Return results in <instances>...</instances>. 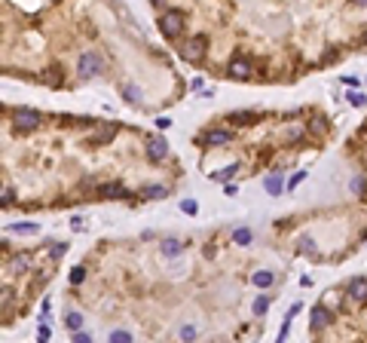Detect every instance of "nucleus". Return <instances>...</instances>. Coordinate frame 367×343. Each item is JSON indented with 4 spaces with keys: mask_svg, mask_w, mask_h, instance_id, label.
<instances>
[{
    "mask_svg": "<svg viewBox=\"0 0 367 343\" xmlns=\"http://www.w3.org/2000/svg\"><path fill=\"white\" fill-rule=\"evenodd\" d=\"M12 233H21V236H31V233H37V224H31V221H21V224H12Z\"/></svg>",
    "mask_w": 367,
    "mask_h": 343,
    "instance_id": "a211bd4d",
    "label": "nucleus"
},
{
    "mask_svg": "<svg viewBox=\"0 0 367 343\" xmlns=\"http://www.w3.org/2000/svg\"><path fill=\"white\" fill-rule=\"evenodd\" d=\"M349 101H352L355 107H364V104H367V98L361 95V92H349Z\"/></svg>",
    "mask_w": 367,
    "mask_h": 343,
    "instance_id": "a878e982",
    "label": "nucleus"
},
{
    "mask_svg": "<svg viewBox=\"0 0 367 343\" xmlns=\"http://www.w3.org/2000/svg\"><path fill=\"white\" fill-rule=\"evenodd\" d=\"M263 187H266V193H273V196H279V193L285 190V181H282V175L276 172V175H266V181H263Z\"/></svg>",
    "mask_w": 367,
    "mask_h": 343,
    "instance_id": "0eeeda50",
    "label": "nucleus"
},
{
    "mask_svg": "<svg viewBox=\"0 0 367 343\" xmlns=\"http://www.w3.org/2000/svg\"><path fill=\"white\" fill-rule=\"evenodd\" d=\"M98 193H101V196H110V199H126V196H129L126 187H119V184H104Z\"/></svg>",
    "mask_w": 367,
    "mask_h": 343,
    "instance_id": "9d476101",
    "label": "nucleus"
},
{
    "mask_svg": "<svg viewBox=\"0 0 367 343\" xmlns=\"http://www.w3.org/2000/svg\"><path fill=\"white\" fill-rule=\"evenodd\" d=\"M303 178H306V172H294V175H291V181H288V190H294Z\"/></svg>",
    "mask_w": 367,
    "mask_h": 343,
    "instance_id": "bb28decb",
    "label": "nucleus"
},
{
    "mask_svg": "<svg viewBox=\"0 0 367 343\" xmlns=\"http://www.w3.org/2000/svg\"><path fill=\"white\" fill-rule=\"evenodd\" d=\"M352 190H358V193H361V190H364V181H361V178H355V181H352Z\"/></svg>",
    "mask_w": 367,
    "mask_h": 343,
    "instance_id": "473e14b6",
    "label": "nucleus"
},
{
    "mask_svg": "<svg viewBox=\"0 0 367 343\" xmlns=\"http://www.w3.org/2000/svg\"><path fill=\"white\" fill-rule=\"evenodd\" d=\"M230 138H233V135H230L227 129H214V132H205L202 141H205V144H227Z\"/></svg>",
    "mask_w": 367,
    "mask_h": 343,
    "instance_id": "1a4fd4ad",
    "label": "nucleus"
},
{
    "mask_svg": "<svg viewBox=\"0 0 367 343\" xmlns=\"http://www.w3.org/2000/svg\"><path fill=\"white\" fill-rule=\"evenodd\" d=\"M126 98H129V101H138V98H141V89H132V86H126Z\"/></svg>",
    "mask_w": 367,
    "mask_h": 343,
    "instance_id": "cd10ccee",
    "label": "nucleus"
},
{
    "mask_svg": "<svg viewBox=\"0 0 367 343\" xmlns=\"http://www.w3.org/2000/svg\"><path fill=\"white\" fill-rule=\"evenodd\" d=\"M12 126H18V129H37L40 126V113L37 110H28V107H15L12 110Z\"/></svg>",
    "mask_w": 367,
    "mask_h": 343,
    "instance_id": "7ed1b4c3",
    "label": "nucleus"
},
{
    "mask_svg": "<svg viewBox=\"0 0 367 343\" xmlns=\"http://www.w3.org/2000/svg\"><path fill=\"white\" fill-rule=\"evenodd\" d=\"M328 322H331V313H328L325 307H315V310H312V325H315V328H325Z\"/></svg>",
    "mask_w": 367,
    "mask_h": 343,
    "instance_id": "f8f14e48",
    "label": "nucleus"
},
{
    "mask_svg": "<svg viewBox=\"0 0 367 343\" xmlns=\"http://www.w3.org/2000/svg\"><path fill=\"white\" fill-rule=\"evenodd\" d=\"M236 172H239V166L233 163V166H227V169H221V172H214L211 178H214V181H230V178H233Z\"/></svg>",
    "mask_w": 367,
    "mask_h": 343,
    "instance_id": "f3484780",
    "label": "nucleus"
},
{
    "mask_svg": "<svg viewBox=\"0 0 367 343\" xmlns=\"http://www.w3.org/2000/svg\"><path fill=\"white\" fill-rule=\"evenodd\" d=\"M107 343H132V334H129V331H123V328H116V331H110Z\"/></svg>",
    "mask_w": 367,
    "mask_h": 343,
    "instance_id": "6ab92c4d",
    "label": "nucleus"
},
{
    "mask_svg": "<svg viewBox=\"0 0 367 343\" xmlns=\"http://www.w3.org/2000/svg\"><path fill=\"white\" fill-rule=\"evenodd\" d=\"M312 132H319V135L328 132V120H325V117H315V120H312Z\"/></svg>",
    "mask_w": 367,
    "mask_h": 343,
    "instance_id": "5701e85b",
    "label": "nucleus"
},
{
    "mask_svg": "<svg viewBox=\"0 0 367 343\" xmlns=\"http://www.w3.org/2000/svg\"><path fill=\"white\" fill-rule=\"evenodd\" d=\"M233 242H236V245H248V242H251V230H245V227H239V230L233 233Z\"/></svg>",
    "mask_w": 367,
    "mask_h": 343,
    "instance_id": "aec40b11",
    "label": "nucleus"
},
{
    "mask_svg": "<svg viewBox=\"0 0 367 343\" xmlns=\"http://www.w3.org/2000/svg\"><path fill=\"white\" fill-rule=\"evenodd\" d=\"M227 71H230V77H236V80H248V77H251V64H248L245 58H233V61L227 64Z\"/></svg>",
    "mask_w": 367,
    "mask_h": 343,
    "instance_id": "39448f33",
    "label": "nucleus"
},
{
    "mask_svg": "<svg viewBox=\"0 0 367 343\" xmlns=\"http://www.w3.org/2000/svg\"><path fill=\"white\" fill-rule=\"evenodd\" d=\"M67 328L80 334V328H83V316H80V313H67Z\"/></svg>",
    "mask_w": 367,
    "mask_h": 343,
    "instance_id": "412c9836",
    "label": "nucleus"
},
{
    "mask_svg": "<svg viewBox=\"0 0 367 343\" xmlns=\"http://www.w3.org/2000/svg\"><path fill=\"white\" fill-rule=\"evenodd\" d=\"M165 193H168V190H165V187H156V184H150V187H144V190H141V196H144V199H162Z\"/></svg>",
    "mask_w": 367,
    "mask_h": 343,
    "instance_id": "4468645a",
    "label": "nucleus"
},
{
    "mask_svg": "<svg viewBox=\"0 0 367 343\" xmlns=\"http://www.w3.org/2000/svg\"><path fill=\"white\" fill-rule=\"evenodd\" d=\"M28 267H31V261H28L25 255H18V258H12V261H9V270H12V273H25Z\"/></svg>",
    "mask_w": 367,
    "mask_h": 343,
    "instance_id": "dca6fc26",
    "label": "nucleus"
},
{
    "mask_svg": "<svg viewBox=\"0 0 367 343\" xmlns=\"http://www.w3.org/2000/svg\"><path fill=\"white\" fill-rule=\"evenodd\" d=\"M181 212H184V215H196V212H199V205H196L193 199H181Z\"/></svg>",
    "mask_w": 367,
    "mask_h": 343,
    "instance_id": "4be33fe9",
    "label": "nucleus"
},
{
    "mask_svg": "<svg viewBox=\"0 0 367 343\" xmlns=\"http://www.w3.org/2000/svg\"><path fill=\"white\" fill-rule=\"evenodd\" d=\"M273 282H276V276H273L270 270H260V273H254V285H257V288H270Z\"/></svg>",
    "mask_w": 367,
    "mask_h": 343,
    "instance_id": "ddd939ff",
    "label": "nucleus"
},
{
    "mask_svg": "<svg viewBox=\"0 0 367 343\" xmlns=\"http://www.w3.org/2000/svg\"><path fill=\"white\" fill-rule=\"evenodd\" d=\"M74 343H92L89 334H74Z\"/></svg>",
    "mask_w": 367,
    "mask_h": 343,
    "instance_id": "2f4dec72",
    "label": "nucleus"
},
{
    "mask_svg": "<svg viewBox=\"0 0 367 343\" xmlns=\"http://www.w3.org/2000/svg\"><path fill=\"white\" fill-rule=\"evenodd\" d=\"M159 248H162V255H165V258H178L184 245H181L178 239H162V242H159Z\"/></svg>",
    "mask_w": 367,
    "mask_h": 343,
    "instance_id": "9b49d317",
    "label": "nucleus"
},
{
    "mask_svg": "<svg viewBox=\"0 0 367 343\" xmlns=\"http://www.w3.org/2000/svg\"><path fill=\"white\" fill-rule=\"evenodd\" d=\"M147 153H150V159H165V153H168L165 138H150L147 141Z\"/></svg>",
    "mask_w": 367,
    "mask_h": 343,
    "instance_id": "423d86ee",
    "label": "nucleus"
},
{
    "mask_svg": "<svg viewBox=\"0 0 367 343\" xmlns=\"http://www.w3.org/2000/svg\"><path fill=\"white\" fill-rule=\"evenodd\" d=\"M193 334H196V331H193L190 325H187V328H181V337H184V340H193Z\"/></svg>",
    "mask_w": 367,
    "mask_h": 343,
    "instance_id": "c756f323",
    "label": "nucleus"
},
{
    "mask_svg": "<svg viewBox=\"0 0 367 343\" xmlns=\"http://www.w3.org/2000/svg\"><path fill=\"white\" fill-rule=\"evenodd\" d=\"M181 28H184V12L168 9V12H162V15H159V31H162L165 37H178V34H181Z\"/></svg>",
    "mask_w": 367,
    "mask_h": 343,
    "instance_id": "f257e3e1",
    "label": "nucleus"
},
{
    "mask_svg": "<svg viewBox=\"0 0 367 343\" xmlns=\"http://www.w3.org/2000/svg\"><path fill=\"white\" fill-rule=\"evenodd\" d=\"M83 279H86V270H83V267H74V270H70V282H74V285H80Z\"/></svg>",
    "mask_w": 367,
    "mask_h": 343,
    "instance_id": "b1692460",
    "label": "nucleus"
},
{
    "mask_svg": "<svg viewBox=\"0 0 367 343\" xmlns=\"http://www.w3.org/2000/svg\"><path fill=\"white\" fill-rule=\"evenodd\" d=\"M156 126H159V129H168V126H172V120H168V117H159V120H156Z\"/></svg>",
    "mask_w": 367,
    "mask_h": 343,
    "instance_id": "7c9ffc66",
    "label": "nucleus"
},
{
    "mask_svg": "<svg viewBox=\"0 0 367 343\" xmlns=\"http://www.w3.org/2000/svg\"><path fill=\"white\" fill-rule=\"evenodd\" d=\"M98 74V55L95 52H83L80 55V77H95Z\"/></svg>",
    "mask_w": 367,
    "mask_h": 343,
    "instance_id": "20e7f679",
    "label": "nucleus"
},
{
    "mask_svg": "<svg viewBox=\"0 0 367 343\" xmlns=\"http://www.w3.org/2000/svg\"><path fill=\"white\" fill-rule=\"evenodd\" d=\"M257 120V113H251V110H236V113H230V123H254Z\"/></svg>",
    "mask_w": 367,
    "mask_h": 343,
    "instance_id": "2eb2a0df",
    "label": "nucleus"
},
{
    "mask_svg": "<svg viewBox=\"0 0 367 343\" xmlns=\"http://www.w3.org/2000/svg\"><path fill=\"white\" fill-rule=\"evenodd\" d=\"M266 307H270V298H257V301H254V313H257V316H263Z\"/></svg>",
    "mask_w": 367,
    "mask_h": 343,
    "instance_id": "393cba45",
    "label": "nucleus"
},
{
    "mask_svg": "<svg viewBox=\"0 0 367 343\" xmlns=\"http://www.w3.org/2000/svg\"><path fill=\"white\" fill-rule=\"evenodd\" d=\"M349 298H352V301H364L367 298V279H352V282H349Z\"/></svg>",
    "mask_w": 367,
    "mask_h": 343,
    "instance_id": "6e6552de",
    "label": "nucleus"
},
{
    "mask_svg": "<svg viewBox=\"0 0 367 343\" xmlns=\"http://www.w3.org/2000/svg\"><path fill=\"white\" fill-rule=\"evenodd\" d=\"M64 251H67V245L61 242V245H52V258L58 261V258H64Z\"/></svg>",
    "mask_w": 367,
    "mask_h": 343,
    "instance_id": "c85d7f7f",
    "label": "nucleus"
},
{
    "mask_svg": "<svg viewBox=\"0 0 367 343\" xmlns=\"http://www.w3.org/2000/svg\"><path fill=\"white\" fill-rule=\"evenodd\" d=\"M205 49H208V37H205V34H196V37L184 40V46H181V55H184L187 61H199Z\"/></svg>",
    "mask_w": 367,
    "mask_h": 343,
    "instance_id": "f03ea898",
    "label": "nucleus"
}]
</instances>
